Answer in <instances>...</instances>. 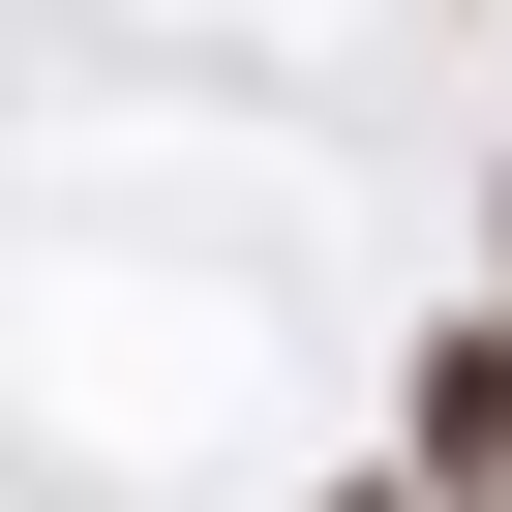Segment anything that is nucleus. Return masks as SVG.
Instances as JSON below:
<instances>
[{"instance_id":"1","label":"nucleus","mask_w":512,"mask_h":512,"mask_svg":"<svg viewBox=\"0 0 512 512\" xmlns=\"http://www.w3.org/2000/svg\"><path fill=\"white\" fill-rule=\"evenodd\" d=\"M422 512H512V332H422Z\"/></svg>"},{"instance_id":"2","label":"nucleus","mask_w":512,"mask_h":512,"mask_svg":"<svg viewBox=\"0 0 512 512\" xmlns=\"http://www.w3.org/2000/svg\"><path fill=\"white\" fill-rule=\"evenodd\" d=\"M482 211H512V181H482ZM482 332H512V302H482Z\"/></svg>"}]
</instances>
